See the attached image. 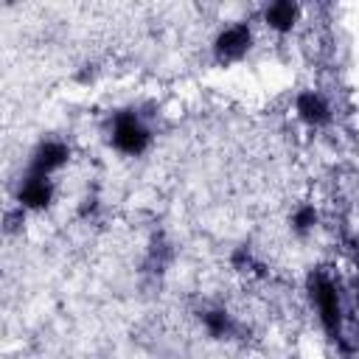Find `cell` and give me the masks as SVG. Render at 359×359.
Listing matches in <instances>:
<instances>
[{"label":"cell","instance_id":"obj_7","mask_svg":"<svg viewBox=\"0 0 359 359\" xmlns=\"http://www.w3.org/2000/svg\"><path fill=\"white\" fill-rule=\"evenodd\" d=\"M294 17H297V6H294V3H286V0L272 3V6L266 8V22H269L272 28H278V31L292 28Z\"/></svg>","mask_w":359,"mask_h":359},{"label":"cell","instance_id":"obj_4","mask_svg":"<svg viewBox=\"0 0 359 359\" xmlns=\"http://www.w3.org/2000/svg\"><path fill=\"white\" fill-rule=\"evenodd\" d=\"M65 160H67V146L59 143V140H45V143L36 149L28 174H34V177H48V174H50L53 168H59Z\"/></svg>","mask_w":359,"mask_h":359},{"label":"cell","instance_id":"obj_6","mask_svg":"<svg viewBox=\"0 0 359 359\" xmlns=\"http://www.w3.org/2000/svg\"><path fill=\"white\" fill-rule=\"evenodd\" d=\"M297 112L309 123H325L328 121V104L317 93H303L297 98Z\"/></svg>","mask_w":359,"mask_h":359},{"label":"cell","instance_id":"obj_8","mask_svg":"<svg viewBox=\"0 0 359 359\" xmlns=\"http://www.w3.org/2000/svg\"><path fill=\"white\" fill-rule=\"evenodd\" d=\"M202 320H205V325H208V331H210L213 337H230V334H233V320H230V314L222 311V309L205 311Z\"/></svg>","mask_w":359,"mask_h":359},{"label":"cell","instance_id":"obj_1","mask_svg":"<svg viewBox=\"0 0 359 359\" xmlns=\"http://www.w3.org/2000/svg\"><path fill=\"white\" fill-rule=\"evenodd\" d=\"M112 143L126 154H140L149 146V129L132 112H121L112 126Z\"/></svg>","mask_w":359,"mask_h":359},{"label":"cell","instance_id":"obj_9","mask_svg":"<svg viewBox=\"0 0 359 359\" xmlns=\"http://www.w3.org/2000/svg\"><path fill=\"white\" fill-rule=\"evenodd\" d=\"M314 219H317V213H314V208H300L297 213H294V227L303 233V230H309L311 224H314Z\"/></svg>","mask_w":359,"mask_h":359},{"label":"cell","instance_id":"obj_3","mask_svg":"<svg viewBox=\"0 0 359 359\" xmlns=\"http://www.w3.org/2000/svg\"><path fill=\"white\" fill-rule=\"evenodd\" d=\"M247 48H250V28H247V25H230V28H224V31L219 34V39H216V53H219V59H224V62L244 56Z\"/></svg>","mask_w":359,"mask_h":359},{"label":"cell","instance_id":"obj_5","mask_svg":"<svg viewBox=\"0 0 359 359\" xmlns=\"http://www.w3.org/2000/svg\"><path fill=\"white\" fill-rule=\"evenodd\" d=\"M20 202L28 205V208H45L50 202V182H48V177L28 174V180L20 188Z\"/></svg>","mask_w":359,"mask_h":359},{"label":"cell","instance_id":"obj_2","mask_svg":"<svg viewBox=\"0 0 359 359\" xmlns=\"http://www.w3.org/2000/svg\"><path fill=\"white\" fill-rule=\"evenodd\" d=\"M311 297H314V303H317V309H320V317H323L325 328H328L331 334H337V331H339V300H337L334 283H331L325 275L311 278Z\"/></svg>","mask_w":359,"mask_h":359}]
</instances>
